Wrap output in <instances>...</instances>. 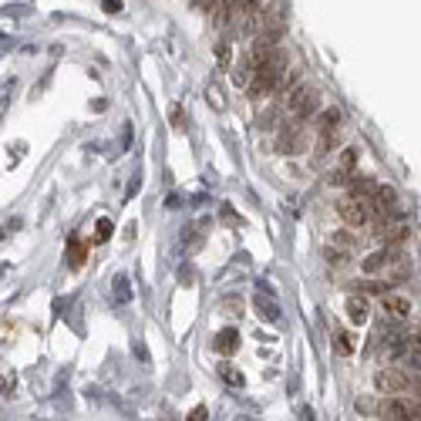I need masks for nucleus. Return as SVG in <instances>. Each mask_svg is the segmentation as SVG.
<instances>
[{
	"mask_svg": "<svg viewBox=\"0 0 421 421\" xmlns=\"http://www.w3.org/2000/svg\"><path fill=\"white\" fill-rule=\"evenodd\" d=\"M280 78H283V54L277 51L263 68H256V71H253V81L246 84L250 102H263L266 95H273V91L280 88Z\"/></svg>",
	"mask_w": 421,
	"mask_h": 421,
	"instance_id": "f257e3e1",
	"label": "nucleus"
},
{
	"mask_svg": "<svg viewBox=\"0 0 421 421\" xmlns=\"http://www.w3.org/2000/svg\"><path fill=\"white\" fill-rule=\"evenodd\" d=\"M192 7H199V10H212V7H216V0H192Z\"/></svg>",
	"mask_w": 421,
	"mask_h": 421,
	"instance_id": "b1692460",
	"label": "nucleus"
},
{
	"mask_svg": "<svg viewBox=\"0 0 421 421\" xmlns=\"http://www.w3.org/2000/svg\"><path fill=\"white\" fill-rule=\"evenodd\" d=\"M206 95H209V105L216 108V111H223V108H226V102H223V91H219L216 84H209V91H206Z\"/></svg>",
	"mask_w": 421,
	"mask_h": 421,
	"instance_id": "a211bd4d",
	"label": "nucleus"
},
{
	"mask_svg": "<svg viewBox=\"0 0 421 421\" xmlns=\"http://www.w3.org/2000/svg\"><path fill=\"white\" fill-rule=\"evenodd\" d=\"M397 256H404V253H397V250H391V246H388V250H377V253H371L368 260L361 263V270H364L368 277H374V273H384V270L395 263Z\"/></svg>",
	"mask_w": 421,
	"mask_h": 421,
	"instance_id": "6e6552de",
	"label": "nucleus"
},
{
	"mask_svg": "<svg viewBox=\"0 0 421 421\" xmlns=\"http://www.w3.org/2000/svg\"><path fill=\"white\" fill-rule=\"evenodd\" d=\"M216 57L226 64V61H230V44H219V48H216Z\"/></svg>",
	"mask_w": 421,
	"mask_h": 421,
	"instance_id": "5701e85b",
	"label": "nucleus"
},
{
	"mask_svg": "<svg viewBox=\"0 0 421 421\" xmlns=\"http://www.w3.org/2000/svg\"><path fill=\"white\" fill-rule=\"evenodd\" d=\"M381 233H384V243H388L391 250H395L397 243H404V239L411 236V230H408L404 223H397V226H391V230H381Z\"/></svg>",
	"mask_w": 421,
	"mask_h": 421,
	"instance_id": "2eb2a0df",
	"label": "nucleus"
},
{
	"mask_svg": "<svg viewBox=\"0 0 421 421\" xmlns=\"http://www.w3.org/2000/svg\"><path fill=\"white\" fill-rule=\"evenodd\" d=\"M350 192H347V196H354V199H364V203H368L371 199V192H374V179H371V176H361V172H354V176H350Z\"/></svg>",
	"mask_w": 421,
	"mask_h": 421,
	"instance_id": "f8f14e48",
	"label": "nucleus"
},
{
	"mask_svg": "<svg viewBox=\"0 0 421 421\" xmlns=\"http://www.w3.org/2000/svg\"><path fill=\"white\" fill-rule=\"evenodd\" d=\"M344 314H347V320H350L354 327H361V324H368V317H371L368 300H364L361 293H350V297H347V303H344Z\"/></svg>",
	"mask_w": 421,
	"mask_h": 421,
	"instance_id": "9d476101",
	"label": "nucleus"
},
{
	"mask_svg": "<svg viewBox=\"0 0 421 421\" xmlns=\"http://www.w3.org/2000/svg\"><path fill=\"white\" fill-rule=\"evenodd\" d=\"M209 418V408H206V404H199V408H192V411H189V418L185 421H206Z\"/></svg>",
	"mask_w": 421,
	"mask_h": 421,
	"instance_id": "412c9836",
	"label": "nucleus"
},
{
	"mask_svg": "<svg viewBox=\"0 0 421 421\" xmlns=\"http://www.w3.org/2000/svg\"><path fill=\"white\" fill-rule=\"evenodd\" d=\"M354 172H357V149H344L337 158V169L330 172V185H347Z\"/></svg>",
	"mask_w": 421,
	"mask_h": 421,
	"instance_id": "0eeeda50",
	"label": "nucleus"
},
{
	"mask_svg": "<svg viewBox=\"0 0 421 421\" xmlns=\"http://www.w3.org/2000/svg\"><path fill=\"white\" fill-rule=\"evenodd\" d=\"M105 10H122V0H105Z\"/></svg>",
	"mask_w": 421,
	"mask_h": 421,
	"instance_id": "393cba45",
	"label": "nucleus"
},
{
	"mask_svg": "<svg viewBox=\"0 0 421 421\" xmlns=\"http://www.w3.org/2000/svg\"><path fill=\"white\" fill-rule=\"evenodd\" d=\"M415 381H411V374H404V371H397V368H381V371H374V391L377 395H404L408 388H411Z\"/></svg>",
	"mask_w": 421,
	"mask_h": 421,
	"instance_id": "7ed1b4c3",
	"label": "nucleus"
},
{
	"mask_svg": "<svg viewBox=\"0 0 421 421\" xmlns=\"http://www.w3.org/2000/svg\"><path fill=\"white\" fill-rule=\"evenodd\" d=\"M330 246H334V250H344V253H354V250H357V236L347 233V230H337V233L330 236Z\"/></svg>",
	"mask_w": 421,
	"mask_h": 421,
	"instance_id": "ddd939ff",
	"label": "nucleus"
},
{
	"mask_svg": "<svg viewBox=\"0 0 421 421\" xmlns=\"http://www.w3.org/2000/svg\"><path fill=\"white\" fill-rule=\"evenodd\" d=\"M223 310H230V317H239L243 314V300L239 297H226L223 300Z\"/></svg>",
	"mask_w": 421,
	"mask_h": 421,
	"instance_id": "f3484780",
	"label": "nucleus"
},
{
	"mask_svg": "<svg viewBox=\"0 0 421 421\" xmlns=\"http://www.w3.org/2000/svg\"><path fill=\"white\" fill-rule=\"evenodd\" d=\"M219 377H223L226 384H233V388H243V384H246V377H243L233 364H223V368H219Z\"/></svg>",
	"mask_w": 421,
	"mask_h": 421,
	"instance_id": "dca6fc26",
	"label": "nucleus"
},
{
	"mask_svg": "<svg viewBox=\"0 0 421 421\" xmlns=\"http://www.w3.org/2000/svg\"><path fill=\"white\" fill-rule=\"evenodd\" d=\"M84 263V250H81L78 239H71V266H81Z\"/></svg>",
	"mask_w": 421,
	"mask_h": 421,
	"instance_id": "aec40b11",
	"label": "nucleus"
},
{
	"mask_svg": "<svg viewBox=\"0 0 421 421\" xmlns=\"http://www.w3.org/2000/svg\"><path fill=\"white\" fill-rule=\"evenodd\" d=\"M212 347H216L219 354H226V357H230V354H236V350H239V330H236V327L219 330V334H216V341H212Z\"/></svg>",
	"mask_w": 421,
	"mask_h": 421,
	"instance_id": "9b49d317",
	"label": "nucleus"
},
{
	"mask_svg": "<svg viewBox=\"0 0 421 421\" xmlns=\"http://www.w3.org/2000/svg\"><path fill=\"white\" fill-rule=\"evenodd\" d=\"M377 415L384 421H418V397L391 395L377 404Z\"/></svg>",
	"mask_w": 421,
	"mask_h": 421,
	"instance_id": "f03ea898",
	"label": "nucleus"
},
{
	"mask_svg": "<svg viewBox=\"0 0 421 421\" xmlns=\"http://www.w3.org/2000/svg\"><path fill=\"white\" fill-rule=\"evenodd\" d=\"M395 203H397V192L391 189V185H374V192H371V199H368V209L371 216L377 212V216H388V212L395 209Z\"/></svg>",
	"mask_w": 421,
	"mask_h": 421,
	"instance_id": "423d86ee",
	"label": "nucleus"
},
{
	"mask_svg": "<svg viewBox=\"0 0 421 421\" xmlns=\"http://www.w3.org/2000/svg\"><path fill=\"white\" fill-rule=\"evenodd\" d=\"M381 307H384V314L395 317V320H404L411 314V300L404 293H381Z\"/></svg>",
	"mask_w": 421,
	"mask_h": 421,
	"instance_id": "1a4fd4ad",
	"label": "nucleus"
},
{
	"mask_svg": "<svg viewBox=\"0 0 421 421\" xmlns=\"http://www.w3.org/2000/svg\"><path fill=\"white\" fill-rule=\"evenodd\" d=\"M337 125H341V111L337 108H324L320 118H317V156H327L334 149V138H337Z\"/></svg>",
	"mask_w": 421,
	"mask_h": 421,
	"instance_id": "20e7f679",
	"label": "nucleus"
},
{
	"mask_svg": "<svg viewBox=\"0 0 421 421\" xmlns=\"http://www.w3.org/2000/svg\"><path fill=\"white\" fill-rule=\"evenodd\" d=\"M324 260H327V266H330V270H344V266H350V253L327 246V250H324Z\"/></svg>",
	"mask_w": 421,
	"mask_h": 421,
	"instance_id": "4468645a",
	"label": "nucleus"
},
{
	"mask_svg": "<svg viewBox=\"0 0 421 421\" xmlns=\"http://www.w3.org/2000/svg\"><path fill=\"white\" fill-rule=\"evenodd\" d=\"M337 216H341L347 226H357V230L371 223L368 203H364V199H354V196H344L341 203H337Z\"/></svg>",
	"mask_w": 421,
	"mask_h": 421,
	"instance_id": "39448f33",
	"label": "nucleus"
},
{
	"mask_svg": "<svg viewBox=\"0 0 421 421\" xmlns=\"http://www.w3.org/2000/svg\"><path fill=\"white\" fill-rule=\"evenodd\" d=\"M108 236H111V223H108V219H98V243H105Z\"/></svg>",
	"mask_w": 421,
	"mask_h": 421,
	"instance_id": "4be33fe9",
	"label": "nucleus"
},
{
	"mask_svg": "<svg viewBox=\"0 0 421 421\" xmlns=\"http://www.w3.org/2000/svg\"><path fill=\"white\" fill-rule=\"evenodd\" d=\"M337 350L341 354H354V337L350 334H337Z\"/></svg>",
	"mask_w": 421,
	"mask_h": 421,
	"instance_id": "6ab92c4d",
	"label": "nucleus"
}]
</instances>
